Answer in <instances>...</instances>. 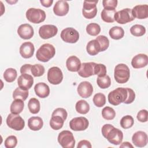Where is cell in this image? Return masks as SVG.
Instances as JSON below:
<instances>
[{
	"label": "cell",
	"mask_w": 148,
	"mask_h": 148,
	"mask_svg": "<svg viewBox=\"0 0 148 148\" xmlns=\"http://www.w3.org/2000/svg\"><path fill=\"white\" fill-rule=\"evenodd\" d=\"M75 109L77 113L82 114H85L89 112L90 105L87 101L81 99L76 102L75 105Z\"/></svg>",
	"instance_id": "obj_30"
},
{
	"label": "cell",
	"mask_w": 148,
	"mask_h": 148,
	"mask_svg": "<svg viewBox=\"0 0 148 148\" xmlns=\"http://www.w3.org/2000/svg\"><path fill=\"white\" fill-rule=\"evenodd\" d=\"M102 116L103 119L106 120H113L116 116L114 110L109 106H106L102 110Z\"/></svg>",
	"instance_id": "obj_37"
},
{
	"label": "cell",
	"mask_w": 148,
	"mask_h": 148,
	"mask_svg": "<svg viewBox=\"0 0 148 148\" xmlns=\"http://www.w3.org/2000/svg\"><path fill=\"white\" fill-rule=\"evenodd\" d=\"M40 2L43 6L49 8L51 6L53 2V0H40Z\"/></svg>",
	"instance_id": "obj_51"
},
{
	"label": "cell",
	"mask_w": 148,
	"mask_h": 148,
	"mask_svg": "<svg viewBox=\"0 0 148 148\" xmlns=\"http://www.w3.org/2000/svg\"><path fill=\"white\" fill-rule=\"evenodd\" d=\"M17 144V139L14 135H10L5 140V147L6 148H13Z\"/></svg>",
	"instance_id": "obj_44"
},
{
	"label": "cell",
	"mask_w": 148,
	"mask_h": 148,
	"mask_svg": "<svg viewBox=\"0 0 148 148\" xmlns=\"http://www.w3.org/2000/svg\"><path fill=\"white\" fill-rule=\"evenodd\" d=\"M45 71V68L42 65L35 64L31 66V73L34 77H39L42 76L44 74Z\"/></svg>",
	"instance_id": "obj_41"
},
{
	"label": "cell",
	"mask_w": 148,
	"mask_h": 148,
	"mask_svg": "<svg viewBox=\"0 0 148 148\" xmlns=\"http://www.w3.org/2000/svg\"><path fill=\"white\" fill-rule=\"evenodd\" d=\"M131 34L135 36H142L146 33L145 27L140 24H135L130 28Z\"/></svg>",
	"instance_id": "obj_34"
},
{
	"label": "cell",
	"mask_w": 148,
	"mask_h": 148,
	"mask_svg": "<svg viewBox=\"0 0 148 148\" xmlns=\"http://www.w3.org/2000/svg\"><path fill=\"white\" fill-rule=\"evenodd\" d=\"M86 31L90 35L97 36L101 32V27L97 23H90L87 25Z\"/></svg>",
	"instance_id": "obj_38"
},
{
	"label": "cell",
	"mask_w": 148,
	"mask_h": 148,
	"mask_svg": "<svg viewBox=\"0 0 148 148\" xmlns=\"http://www.w3.org/2000/svg\"><path fill=\"white\" fill-rule=\"evenodd\" d=\"M99 43L101 47V51H103L108 49L109 46V40L108 38L104 35L98 36L95 39Z\"/></svg>",
	"instance_id": "obj_42"
},
{
	"label": "cell",
	"mask_w": 148,
	"mask_h": 148,
	"mask_svg": "<svg viewBox=\"0 0 148 148\" xmlns=\"http://www.w3.org/2000/svg\"><path fill=\"white\" fill-rule=\"evenodd\" d=\"M97 83L101 88L105 89L109 87L111 85V80L108 75H105L102 77L98 76Z\"/></svg>",
	"instance_id": "obj_35"
},
{
	"label": "cell",
	"mask_w": 148,
	"mask_h": 148,
	"mask_svg": "<svg viewBox=\"0 0 148 148\" xmlns=\"http://www.w3.org/2000/svg\"><path fill=\"white\" fill-rule=\"evenodd\" d=\"M53 12L54 14L58 16H65L69 12L68 3L63 0L58 1L53 7Z\"/></svg>",
	"instance_id": "obj_20"
},
{
	"label": "cell",
	"mask_w": 148,
	"mask_h": 148,
	"mask_svg": "<svg viewBox=\"0 0 148 148\" xmlns=\"http://www.w3.org/2000/svg\"><path fill=\"white\" fill-rule=\"evenodd\" d=\"M28 108L29 111L32 114H37L40 110V102L38 99L35 98H31L28 103Z\"/></svg>",
	"instance_id": "obj_32"
},
{
	"label": "cell",
	"mask_w": 148,
	"mask_h": 148,
	"mask_svg": "<svg viewBox=\"0 0 148 148\" xmlns=\"http://www.w3.org/2000/svg\"><path fill=\"white\" fill-rule=\"evenodd\" d=\"M34 83V78L30 74H21L17 79L18 87L24 90H28L31 88Z\"/></svg>",
	"instance_id": "obj_16"
},
{
	"label": "cell",
	"mask_w": 148,
	"mask_h": 148,
	"mask_svg": "<svg viewBox=\"0 0 148 148\" xmlns=\"http://www.w3.org/2000/svg\"><path fill=\"white\" fill-rule=\"evenodd\" d=\"M59 144L64 148H73L75 145V140L73 134L68 130L61 131L57 138Z\"/></svg>",
	"instance_id": "obj_6"
},
{
	"label": "cell",
	"mask_w": 148,
	"mask_h": 148,
	"mask_svg": "<svg viewBox=\"0 0 148 148\" xmlns=\"http://www.w3.org/2000/svg\"><path fill=\"white\" fill-rule=\"evenodd\" d=\"M43 125V121L41 117L38 116H33L28 120V127L32 131H39Z\"/></svg>",
	"instance_id": "obj_25"
},
{
	"label": "cell",
	"mask_w": 148,
	"mask_h": 148,
	"mask_svg": "<svg viewBox=\"0 0 148 148\" xmlns=\"http://www.w3.org/2000/svg\"><path fill=\"white\" fill-rule=\"evenodd\" d=\"M58 28L56 25L47 24L41 26L39 29V34L41 38L47 39L57 35Z\"/></svg>",
	"instance_id": "obj_13"
},
{
	"label": "cell",
	"mask_w": 148,
	"mask_h": 148,
	"mask_svg": "<svg viewBox=\"0 0 148 148\" xmlns=\"http://www.w3.org/2000/svg\"><path fill=\"white\" fill-rule=\"evenodd\" d=\"M28 90H24L20 87L16 88L13 92V98L14 99H21L25 101L28 96Z\"/></svg>",
	"instance_id": "obj_36"
},
{
	"label": "cell",
	"mask_w": 148,
	"mask_h": 148,
	"mask_svg": "<svg viewBox=\"0 0 148 148\" xmlns=\"http://www.w3.org/2000/svg\"><path fill=\"white\" fill-rule=\"evenodd\" d=\"M132 141L135 146L143 147L147 143V135L143 131H137L133 134Z\"/></svg>",
	"instance_id": "obj_17"
},
{
	"label": "cell",
	"mask_w": 148,
	"mask_h": 148,
	"mask_svg": "<svg viewBox=\"0 0 148 148\" xmlns=\"http://www.w3.org/2000/svg\"><path fill=\"white\" fill-rule=\"evenodd\" d=\"M6 124L9 128L15 131H21L23 130L25 126L24 119L19 114L12 113L7 117Z\"/></svg>",
	"instance_id": "obj_7"
},
{
	"label": "cell",
	"mask_w": 148,
	"mask_h": 148,
	"mask_svg": "<svg viewBox=\"0 0 148 148\" xmlns=\"http://www.w3.org/2000/svg\"><path fill=\"white\" fill-rule=\"evenodd\" d=\"M60 36L65 42L69 43H75L79 39V34L77 31L72 27H68L64 29Z\"/></svg>",
	"instance_id": "obj_9"
},
{
	"label": "cell",
	"mask_w": 148,
	"mask_h": 148,
	"mask_svg": "<svg viewBox=\"0 0 148 148\" xmlns=\"http://www.w3.org/2000/svg\"><path fill=\"white\" fill-rule=\"evenodd\" d=\"M92 100L94 105L98 108L102 107L106 103L105 95L102 93L95 94L93 97Z\"/></svg>",
	"instance_id": "obj_40"
},
{
	"label": "cell",
	"mask_w": 148,
	"mask_h": 148,
	"mask_svg": "<svg viewBox=\"0 0 148 148\" xmlns=\"http://www.w3.org/2000/svg\"><path fill=\"white\" fill-rule=\"evenodd\" d=\"M136 118L139 121H140L142 123L146 122L148 119V113H147V110H146V109L140 110L138 113Z\"/></svg>",
	"instance_id": "obj_47"
},
{
	"label": "cell",
	"mask_w": 148,
	"mask_h": 148,
	"mask_svg": "<svg viewBox=\"0 0 148 148\" xmlns=\"http://www.w3.org/2000/svg\"><path fill=\"white\" fill-rule=\"evenodd\" d=\"M77 148H82V147H87V148H91L92 146L91 143L87 140H80L77 146Z\"/></svg>",
	"instance_id": "obj_49"
},
{
	"label": "cell",
	"mask_w": 148,
	"mask_h": 148,
	"mask_svg": "<svg viewBox=\"0 0 148 148\" xmlns=\"http://www.w3.org/2000/svg\"><path fill=\"white\" fill-rule=\"evenodd\" d=\"M127 90L128 92V95L126 100L124 102L125 104H130L134 102L135 98V93L134 90L130 88H127Z\"/></svg>",
	"instance_id": "obj_48"
},
{
	"label": "cell",
	"mask_w": 148,
	"mask_h": 148,
	"mask_svg": "<svg viewBox=\"0 0 148 148\" xmlns=\"http://www.w3.org/2000/svg\"><path fill=\"white\" fill-rule=\"evenodd\" d=\"M114 18V21L121 24H126L133 21L135 19L132 16V10L130 8L123 9L116 12Z\"/></svg>",
	"instance_id": "obj_8"
},
{
	"label": "cell",
	"mask_w": 148,
	"mask_h": 148,
	"mask_svg": "<svg viewBox=\"0 0 148 148\" xmlns=\"http://www.w3.org/2000/svg\"><path fill=\"white\" fill-rule=\"evenodd\" d=\"M81 64L80 60L75 56L69 57L66 61V68L71 72H78L80 68Z\"/></svg>",
	"instance_id": "obj_24"
},
{
	"label": "cell",
	"mask_w": 148,
	"mask_h": 148,
	"mask_svg": "<svg viewBox=\"0 0 148 148\" xmlns=\"http://www.w3.org/2000/svg\"><path fill=\"white\" fill-rule=\"evenodd\" d=\"M17 76V71L15 69L9 68L6 69L3 73L4 79L9 83H12L15 80Z\"/></svg>",
	"instance_id": "obj_33"
},
{
	"label": "cell",
	"mask_w": 148,
	"mask_h": 148,
	"mask_svg": "<svg viewBox=\"0 0 148 148\" xmlns=\"http://www.w3.org/2000/svg\"><path fill=\"white\" fill-rule=\"evenodd\" d=\"M35 51V47L32 43L26 42L23 43L20 47V54L24 58H29L32 57Z\"/></svg>",
	"instance_id": "obj_22"
},
{
	"label": "cell",
	"mask_w": 148,
	"mask_h": 148,
	"mask_svg": "<svg viewBox=\"0 0 148 148\" xmlns=\"http://www.w3.org/2000/svg\"><path fill=\"white\" fill-rule=\"evenodd\" d=\"M102 134L112 144L120 145L123 139V132L110 124H106L102 127Z\"/></svg>",
	"instance_id": "obj_1"
},
{
	"label": "cell",
	"mask_w": 148,
	"mask_h": 148,
	"mask_svg": "<svg viewBox=\"0 0 148 148\" xmlns=\"http://www.w3.org/2000/svg\"><path fill=\"white\" fill-rule=\"evenodd\" d=\"M59 116L61 117L64 121H65V120L67 118L68 113H67L66 110L65 109L61 108H58L56 109L52 113L51 116Z\"/></svg>",
	"instance_id": "obj_45"
},
{
	"label": "cell",
	"mask_w": 148,
	"mask_h": 148,
	"mask_svg": "<svg viewBox=\"0 0 148 148\" xmlns=\"http://www.w3.org/2000/svg\"><path fill=\"white\" fill-rule=\"evenodd\" d=\"M95 62H93L82 63L80 69L78 71L79 75L84 78L88 77L92 75H95Z\"/></svg>",
	"instance_id": "obj_14"
},
{
	"label": "cell",
	"mask_w": 148,
	"mask_h": 148,
	"mask_svg": "<svg viewBox=\"0 0 148 148\" xmlns=\"http://www.w3.org/2000/svg\"><path fill=\"white\" fill-rule=\"evenodd\" d=\"M134 123V120L130 115H126L123 117L120 120V125L124 129H128L132 127Z\"/></svg>",
	"instance_id": "obj_39"
},
{
	"label": "cell",
	"mask_w": 148,
	"mask_h": 148,
	"mask_svg": "<svg viewBox=\"0 0 148 148\" xmlns=\"http://www.w3.org/2000/svg\"><path fill=\"white\" fill-rule=\"evenodd\" d=\"M86 50L90 56H95L101 52V47L96 39H93L88 42L86 46Z\"/></svg>",
	"instance_id": "obj_26"
},
{
	"label": "cell",
	"mask_w": 148,
	"mask_h": 148,
	"mask_svg": "<svg viewBox=\"0 0 148 148\" xmlns=\"http://www.w3.org/2000/svg\"><path fill=\"white\" fill-rule=\"evenodd\" d=\"M132 14L134 18L138 19H145L148 17V5H138L133 8Z\"/></svg>",
	"instance_id": "obj_19"
},
{
	"label": "cell",
	"mask_w": 148,
	"mask_h": 148,
	"mask_svg": "<svg viewBox=\"0 0 148 148\" xmlns=\"http://www.w3.org/2000/svg\"><path fill=\"white\" fill-rule=\"evenodd\" d=\"M24 106V101L21 99H14L10 107V110L12 113L19 114L23 110Z\"/></svg>",
	"instance_id": "obj_28"
},
{
	"label": "cell",
	"mask_w": 148,
	"mask_h": 148,
	"mask_svg": "<svg viewBox=\"0 0 148 148\" xmlns=\"http://www.w3.org/2000/svg\"><path fill=\"white\" fill-rule=\"evenodd\" d=\"M25 15L27 20L34 24H39L46 18L45 12L40 9L29 8L27 10Z\"/></svg>",
	"instance_id": "obj_5"
},
{
	"label": "cell",
	"mask_w": 148,
	"mask_h": 148,
	"mask_svg": "<svg viewBox=\"0 0 148 148\" xmlns=\"http://www.w3.org/2000/svg\"><path fill=\"white\" fill-rule=\"evenodd\" d=\"M130 77V71L128 66L124 64H119L114 71V77L115 80L120 84L127 82Z\"/></svg>",
	"instance_id": "obj_4"
},
{
	"label": "cell",
	"mask_w": 148,
	"mask_h": 148,
	"mask_svg": "<svg viewBox=\"0 0 148 148\" xmlns=\"http://www.w3.org/2000/svg\"><path fill=\"white\" fill-rule=\"evenodd\" d=\"M64 121L63 119L59 116H51L50 120V125L52 129L58 130L62 127Z\"/></svg>",
	"instance_id": "obj_31"
},
{
	"label": "cell",
	"mask_w": 148,
	"mask_h": 148,
	"mask_svg": "<svg viewBox=\"0 0 148 148\" xmlns=\"http://www.w3.org/2000/svg\"><path fill=\"white\" fill-rule=\"evenodd\" d=\"M110 38L113 39L119 40L121 39L124 35V29L119 26H114L111 28L109 31Z\"/></svg>",
	"instance_id": "obj_29"
},
{
	"label": "cell",
	"mask_w": 148,
	"mask_h": 148,
	"mask_svg": "<svg viewBox=\"0 0 148 148\" xmlns=\"http://www.w3.org/2000/svg\"><path fill=\"white\" fill-rule=\"evenodd\" d=\"M127 88L118 87L109 93L108 96V101L110 104L117 106L123 102L124 103L127 98Z\"/></svg>",
	"instance_id": "obj_3"
},
{
	"label": "cell",
	"mask_w": 148,
	"mask_h": 148,
	"mask_svg": "<svg viewBox=\"0 0 148 148\" xmlns=\"http://www.w3.org/2000/svg\"><path fill=\"white\" fill-rule=\"evenodd\" d=\"M88 120L84 117H75L69 122L71 129L75 131H84L88 128Z\"/></svg>",
	"instance_id": "obj_12"
},
{
	"label": "cell",
	"mask_w": 148,
	"mask_h": 148,
	"mask_svg": "<svg viewBox=\"0 0 148 148\" xmlns=\"http://www.w3.org/2000/svg\"><path fill=\"white\" fill-rule=\"evenodd\" d=\"M36 95L41 98L47 97L50 94V88L47 84L43 82L37 83L34 87Z\"/></svg>",
	"instance_id": "obj_23"
},
{
	"label": "cell",
	"mask_w": 148,
	"mask_h": 148,
	"mask_svg": "<svg viewBox=\"0 0 148 148\" xmlns=\"http://www.w3.org/2000/svg\"><path fill=\"white\" fill-rule=\"evenodd\" d=\"M116 9H103L101 12V16L102 20L106 23H113L114 21V14L116 13Z\"/></svg>",
	"instance_id": "obj_27"
},
{
	"label": "cell",
	"mask_w": 148,
	"mask_h": 148,
	"mask_svg": "<svg viewBox=\"0 0 148 148\" xmlns=\"http://www.w3.org/2000/svg\"><path fill=\"white\" fill-rule=\"evenodd\" d=\"M120 147H131V148H133V146L128 142H124L121 143V145L120 146Z\"/></svg>",
	"instance_id": "obj_52"
},
{
	"label": "cell",
	"mask_w": 148,
	"mask_h": 148,
	"mask_svg": "<svg viewBox=\"0 0 148 148\" xmlns=\"http://www.w3.org/2000/svg\"><path fill=\"white\" fill-rule=\"evenodd\" d=\"M17 34L19 36L23 39H29L34 34L32 27L29 24H23L17 29Z\"/></svg>",
	"instance_id": "obj_18"
},
{
	"label": "cell",
	"mask_w": 148,
	"mask_h": 148,
	"mask_svg": "<svg viewBox=\"0 0 148 148\" xmlns=\"http://www.w3.org/2000/svg\"><path fill=\"white\" fill-rule=\"evenodd\" d=\"M31 66H32V65L27 64L23 65L20 68V73L21 74H23V73L31 74Z\"/></svg>",
	"instance_id": "obj_50"
},
{
	"label": "cell",
	"mask_w": 148,
	"mask_h": 148,
	"mask_svg": "<svg viewBox=\"0 0 148 148\" xmlns=\"http://www.w3.org/2000/svg\"><path fill=\"white\" fill-rule=\"evenodd\" d=\"M98 1H84L82 9V13L86 18L91 19L95 17L97 13V4Z\"/></svg>",
	"instance_id": "obj_10"
},
{
	"label": "cell",
	"mask_w": 148,
	"mask_h": 148,
	"mask_svg": "<svg viewBox=\"0 0 148 148\" xmlns=\"http://www.w3.org/2000/svg\"><path fill=\"white\" fill-rule=\"evenodd\" d=\"M56 54L54 47L50 43H45L42 45L37 50L36 57L38 60L46 62L52 58Z\"/></svg>",
	"instance_id": "obj_2"
},
{
	"label": "cell",
	"mask_w": 148,
	"mask_h": 148,
	"mask_svg": "<svg viewBox=\"0 0 148 148\" xmlns=\"http://www.w3.org/2000/svg\"><path fill=\"white\" fill-rule=\"evenodd\" d=\"M117 2V0H104L102 1V5L105 9H116Z\"/></svg>",
	"instance_id": "obj_46"
},
{
	"label": "cell",
	"mask_w": 148,
	"mask_h": 148,
	"mask_svg": "<svg viewBox=\"0 0 148 148\" xmlns=\"http://www.w3.org/2000/svg\"><path fill=\"white\" fill-rule=\"evenodd\" d=\"M77 91L78 94L83 98L90 97L93 92V87L92 84L87 82H82L77 86Z\"/></svg>",
	"instance_id": "obj_15"
},
{
	"label": "cell",
	"mask_w": 148,
	"mask_h": 148,
	"mask_svg": "<svg viewBox=\"0 0 148 148\" xmlns=\"http://www.w3.org/2000/svg\"><path fill=\"white\" fill-rule=\"evenodd\" d=\"M106 67L102 64H95V75L99 77H102L106 75Z\"/></svg>",
	"instance_id": "obj_43"
},
{
	"label": "cell",
	"mask_w": 148,
	"mask_h": 148,
	"mask_svg": "<svg viewBox=\"0 0 148 148\" xmlns=\"http://www.w3.org/2000/svg\"><path fill=\"white\" fill-rule=\"evenodd\" d=\"M148 64V57L146 54H138L135 56L131 61L132 66L135 69L142 68Z\"/></svg>",
	"instance_id": "obj_21"
},
{
	"label": "cell",
	"mask_w": 148,
	"mask_h": 148,
	"mask_svg": "<svg viewBox=\"0 0 148 148\" xmlns=\"http://www.w3.org/2000/svg\"><path fill=\"white\" fill-rule=\"evenodd\" d=\"M63 79V74L57 66H53L50 68L47 72V80L49 83L54 85L59 84Z\"/></svg>",
	"instance_id": "obj_11"
}]
</instances>
